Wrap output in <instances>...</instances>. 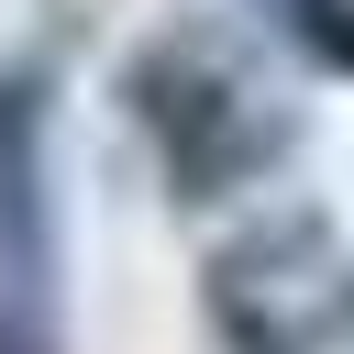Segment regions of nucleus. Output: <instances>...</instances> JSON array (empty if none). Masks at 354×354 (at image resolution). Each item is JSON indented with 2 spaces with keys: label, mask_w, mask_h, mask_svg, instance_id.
I'll use <instances>...</instances> for the list:
<instances>
[{
  "label": "nucleus",
  "mask_w": 354,
  "mask_h": 354,
  "mask_svg": "<svg viewBox=\"0 0 354 354\" xmlns=\"http://www.w3.org/2000/svg\"><path fill=\"white\" fill-rule=\"evenodd\" d=\"M133 122L155 133V166H166L177 199L254 188L288 155V133H299V111L277 100V77L232 33H210V22H177V33H155L133 55Z\"/></svg>",
  "instance_id": "1"
},
{
  "label": "nucleus",
  "mask_w": 354,
  "mask_h": 354,
  "mask_svg": "<svg viewBox=\"0 0 354 354\" xmlns=\"http://www.w3.org/2000/svg\"><path fill=\"white\" fill-rule=\"evenodd\" d=\"M199 310L221 354H332L354 332V254L321 210H266L210 254Z\"/></svg>",
  "instance_id": "2"
},
{
  "label": "nucleus",
  "mask_w": 354,
  "mask_h": 354,
  "mask_svg": "<svg viewBox=\"0 0 354 354\" xmlns=\"http://www.w3.org/2000/svg\"><path fill=\"white\" fill-rule=\"evenodd\" d=\"M55 266V199H44V88L0 77V277L44 288Z\"/></svg>",
  "instance_id": "3"
},
{
  "label": "nucleus",
  "mask_w": 354,
  "mask_h": 354,
  "mask_svg": "<svg viewBox=\"0 0 354 354\" xmlns=\"http://www.w3.org/2000/svg\"><path fill=\"white\" fill-rule=\"evenodd\" d=\"M277 22H288V33H310L332 66H354V0H277Z\"/></svg>",
  "instance_id": "4"
}]
</instances>
